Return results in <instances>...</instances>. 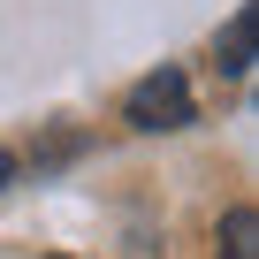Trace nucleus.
<instances>
[{
  "label": "nucleus",
  "instance_id": "1",
  "mask_svg": "<svg viewBox=\"0 0 259 259\" xmlns=\"http://www.w3.org/2000/svg\"><path fill=\"white\" fill-rule=\"evenodd\" d=\"M122 114H130V130H183V122H191V84H183V69H153L145 84H130Z\"/></svg>",
  "mask_w": 259,
  "mask_h": 259
},
{
  "label": "nucleus",
  "instance_id": "2",
  "mask_svg": "<svg viewBox=\"0 0 259 259\" xmlns=\"http://www.w3.org/2000/svg\"><path fill=\"white\" fill-rule=\"evenodd\" d=\"M221 259H259V213L251 206H229L221 213Z\"/></svg>",
  "mask_w": 259,
  "mask_h": 259
},
{
  "label": "nucleus",
  "instance_id": "3",
  "mask_svg": "<svg viewBox=\"0 0 259 259\" xmlns=\"http://www.w3.org/2000/svg\"><path fill=\"white\" fill-rule=\"evenodd\" d=\"M251 23H259V16L244 8V16L221 31V69H229V76H244V69H251Z\"/></svg>",
  "mask_w": 259,
  "mask_h": 259
},
{
  "label": "nucleus",
  "instance_id": "4",
  "mask_svg": "<svg viewBox=\"0 0 259 259\" xmlns=\"http://www.w3.org/2000/svg\"><path fill=\"white\" fill-rule=\"evenodd\" d=\"M8 176H16V160H8V153H0V183H8Z\"/></svg>",
  "mask_w": 259,
  "mask_h": 259
},
{
  "label": "nucleus",
  "instance_id": "5",
  "mask_svg": "<svg viewBox=\"0 0 259 259\" xmlns=\"http://www.w3.org/2000/svg\"><path fill=\"white\" fill-rule=\"evenodd\" d=\"M54 259H61V251H54Z\"/></svg>",
  "mask_w": 259,
  "mask_h": 259
}]
</instances>
